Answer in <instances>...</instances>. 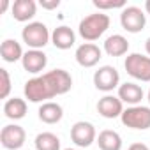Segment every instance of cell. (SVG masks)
<instances>
[{
  "mask_svg": "<svg viewBox=\"0 0 150 150\" xmlns=\"http://www.w3.org/2000/svg\"><path fill=\"white\" fill-rule=\"evenodd\" d=\"M72 88V76L65 69H53L25 83L23 94L30 103H48L57 96H64Z\"/></svg>",
  "mask_w": 150,
  "mask_h": 150,
  "instance_id": "6da1fadb",
  "label": "cell"
},
{
  "mask_svg": "<svg viewBox=\"0 0 150 150\" xmlns=\"http://www.w3.org/2000/svg\"><path fill=\"white\" fill-rule=\"evenodd\" d=\"M108 28H110V16L104 13H94L80 21L78 32L87 42H94L99 37H103Z\"/></svg>",
  "mask_w": 150,
  "mask_h": 150,
  "instance_id": "7a4b0ae2",
  "label": "cell"
},
{
  "mask_svg": "<svg viewBox=\"0 0 150 150\" xmlns=\"http://www.w3.org/2000/svg\"><path fill=\"white\" fill-rule=\"evenodd\" d=\"M21 39H23V42L30 50H42L50 42L51 34H50L48 27L42 21H32V23H28V25L23 27Z\"/></svg>",
  "mask_w": 150,
  "mask_h": 150,
  "instance_id": "3957f363",
  "label": "cell"
},
{
  "mask_svg": "<svg viewBox=\"0 0 150 150\" xmlns=\"http://www.w3.org/2000/svg\"><path fill=\"white\" fill-rule=\"evenodd\" d=\"M120 120L129 129L146 131V129H150V108L148 106H141V104L129 106V108L124 110Z\"/></svg>",
  "mask_w": 150,
  "mask_h": 150,
  "instance_id": "277c9868",
  "label": "cell"
},
{
  "mask_svg": "<svg viewBox=\"0 0 150 150\" xmlns=\"http://www.w3.org/2000/svg\"><path fill=\"white\" fill-rule=\"evenodd\" d=\"M124 67L131 78L138 81H145V83L150 81V57L141 55V53H131L127 55Z\"/></svg>",
  "mask_w": 150,
  "mask_h": 150,
  "instance_id": "5b68a950",
  "label": "cell"
},
{
  "mask_svg": "<svg viewBox=\"0 0 150 150\" xmlns=\"http://www.w3.org/2000/svg\"><path fill=\"white\" fill-rule=\"evenodd\" d=\"M120 25L129 34H138L146 25V14L136 6H127L120 13Z\"/></svg>",
  "mask_w": 150,
  "mask_h": 150,
  "instance_id": "8992f818",
  "label": "cell"
},
{
  "mask_svg": "<svg viewBox=\"0 0 150 150\" xmlns=\"http://www.w3.org/2000/svg\"><path fill=\"white\" fill-rule=\"evenodd\" d=\"M94 85L101 92H111L120 87V74L113 65H103L94 72Z\"/></svg>",
  "mask_w": 150,
  "mask_h": 150,
  "instance_id": "52a82bcc",
  "label": "cell"
},
{
  "mask_svg": "<svg viewBox=\"0 0 150 150\" xmlns=\"http://www.w3.org/2000/svg\"><path fill=\"white\" fill-rule=\"evenodd\" d=\"M25 139H27V132L18 124H7L0 131V143L7 150H21Z\"/></svg>",
  "mask_w": 150,
  "mask_h": 150,
  "instance_id": "ba28073f",
  "label": "cell"
},
{
  "mask_svg": "<svg viewBox=\"0 0 150 150\" xmlns=\"http://www.w3.org/2000/svg\"><path fill=\"white\" fill-rule=\"evenodd\" d=\"M71 139L72 143L80 148H88L94 141H97V132L94 124L80 120L71 127Z\"/></svg>",
  "mask_w": 150,
  "mask_h": 150,
  "instance_id": "9c48e42d",
  "label": "cell"
},
{
  "mask_svg": "<svg viewBox=\"0 0 150 150\" xmlns=\"http://www.w3.org/2000/svg\"><path fill=\"white\" fill-rule=\"evenodd\" d=\"M76 62L81 65V67H94L99 64V60L103 58V51L97 44L94 42H83L76 48Z\"/></svg>",
  "mask_w": 150,
  "mask_h": 150,
  "instance_id": "30bf717a",
  "label": "cell"
},
{
  "mask_svg": "<svg viewBox=\"0 0 150 150\" xmlns=\"http://www.w3.org/2000/svg\"><path fill=\"white\" fill-rule=\"evenodd\" d=\"M21 65L30 74H39L48 65V57L42 50H28L21 58Z\"/></svg>",
  "mask_w": 150,
  "mask_h": 150,
  "instance_id": "8fae6325",
  "label": "cell"
},
{
  "mask_svg": "<svg viewBox=\"0 0 150 150\" xmlns=\"http://www.w3.org/2000/svg\"><path fill=\"white\" fill-rule=\"evenodd\" d=\"M97 111L104 118H118L124 113V103L115 96H104L97 103Z\"/></svg>",
  "mask_w": 150,
  "mask_h": 150,
  "instance_id": "7c38bea8",
  "label": "cell"
},
{
  "mask_svg": "<svg viewBox=\"0 0 150 150\" xmlns=\"http://www.w3.org/2000/svg\"><path fill=\"white\" fill-rule=\"evenodd\" d=\"M145 92L139 85L132 83V81H127V83H122L118 87V99L124 103V104H129V106H138L143 99Z\"/></svg>",
  "mask_w": 150,
  "mask_h": 150,
  "instance_id": "4fadbf2b",
  "label": "cell"
},
{
  "mask_svg": "<svg viewBox=\"0 0 150 150\" xmlns=\"http://www.w3.org/2000/svg\"><path fill=\"white\" fill-rule=\"evenodd\" d=\"M51 42L55 48L58 50H71L76 42V34L71 27H65V25H60L53 30L51 34Z\"/></svg>",
  "mask_w": 150,
  "mask_h": 150,
  "instance_id": "5bb4252c",
  "label": "cell"
},
{
  "mask_svg": "<svg viewBox=\"0 0 150 150\" xmlns=\"http://www.w3.org/2000/svg\"><path fill=\"white\" fill-rule=\"evenodd\" d=\"M37 13V4L34 0H16L11 6V14L16 21H30Z\"/></svg>",
  "mask_w": 150,
  "mask_h": 150,
  "instance_id": "9a60e30c",
  "label": "cell"
},
{
  "mask_svg": "<svg viewBox=\"0 0 150 150\" xmlns=\"http://www.w3.org/2000/svg\"><path fill=\"white\" fill-rule=\"evenodd\" d=\"M39 120L48 124V125H53V124H58L64 117V110L58 103H53V101H48V103H42L39 111Z\"/></svg>",
  "mask_w": 150,
  "mask_h": 150,
  "instance_id": "2e32d148",
  "label": "cell"
},
{
  "mask_svg": "<svg viewBox=\"0 0 150 150\" xmlns=\"http://www.w3.org/2000/svg\"><path fill=\"white\" fill-rule=\"evenodd\" d=\"M104 51L110 57H122L129 51V41L120 34H113L104 41Z\"/></svg>",
  "mask_w": 150,
  "mask_h": 150,
  "instance_id": "e0dca14e",
  "label": "cell"
},
{
  "mask_svg": "<svg viewBox=\"0 0 150 150\" xmlns=\"http://www.w3.org/2000/svg\"><path fill=\"white\" fill-rule=\"evenodd\" d=\"M0 55H2V60L4 62H9V64H14L18 60L23 58V48L21 44L16 41V39H6L0 46Z\"/></svg>",
  "mask_w": 150,
  "mask_h": 150,
  "instance_id": "ac0fdd59",
  "label": "cell"
},
{
  "mask_svg": "<svg viewBox=\"0 0 150 150\" xmlns=\"http://www.w3.org/2000/svg\"><path fill=\"white\" fill-rule=\"evenodd\" d=\"M96 143L99 145L101 150H122V136L111 129L101 131Z\"/></svg>",
  "mask_w": 150,
  "mask_h": 150,
  "instance_id": "d6986e66",
  "label": "cell"
},
{
  "mask_svg": "<svg viewBox=\"0 0 150 150\" xmlns=\"http://www.w3.org/2000/svg\"><path fill=\"white\" fill-rule=\"evenodd\" d=\"M4 115L11 120H21L27 115V101L21 97H11L4 104Z\"/></svg>",
  "mask_w": 150,
  "mask_h": 150,
  "instance_id": "ffe728a7",
  "label": "cell"
},
{
  "mask_svg": "<svg viewBox=\"0 0 150 150\" xmlns=\"http://www.w3.org/2000/svg\"><path fill=\"white\" fill-rule=\"evenodd\" d=\"M35 150H60V138L50 131L39 132L35 136Z\"/></svg>",
  "mask_w": 150,
  "mask_h": 150,
  "instance_id": "44dd1931",
  "label": "cell"
},
{
  "mask_svg": "<svg viewBox=\"0 0 150 150\" xmlns=\"http://www.w3.org/2000/svg\"><path fill=\"white\" fill-rule=\"evenodd\" d=\"M92 4L99 9V13H104V11H110V9H124V7H127L125 0H94Z\"/></svg>",
  "mask_w": 150,
  "mask_h": 150,
  "instance_id": "7402d4cb",
  "label": "cell"
},
{
  "mask_svg": "<svg viewBox=\"0 0 150 150\" xmlns=\"http://www.w3.org/2000/svg\"><path fill=\"white\" fill-rule=\"evenodd\" d=\"M0 80H2V85H0V97L2 99H7L9 94H11V76L7 69H0Z\"/></svg>",
  "mask_w": 150,
  "mask_h": 150,
  "instance_id": "603a6c76",
  "label": "cell"
},
{
  "mask_svg": "<svg viewBox=\"0 0 150 150\" xmlns=\"http://www.w3.org/2000/svg\"><path fill=\"white\" fill-rule=\"evenodd\" d=\"M41 7L42 9H48V11H53V9H57L58 6H60V0H41Z\"/></svg>",
  "mask_w": 150,
  "mask_h": 150,
  "instance_id": "cb8c5ba5",
  "label": "cell"
},
{
  "mask_svg": "<svg viewBox=\"0 0 150 150\" xmlns=\"http://www.w3.org/2000/svg\"><path fill=\"white\" fill-rule=\"evenodd\" d=\"M127 150H150V148H148L145 143H132Z\"/></svg>",
  "mask_w": 150,
  "mask_h": 150,
  "instance_id": "d4e9b609",
  "label": "cell"
},
{
  "mask_svg": "<svg viewBox=\"0 0 150 150\" xmlns=\"http://www.w3.org/2000/svg\"><path fill=\"white\" fill-rule=\"evenodd\" d=\"M9 7V0H2V6H0V14H4Z\"/></svg>",
  "mask_w": 150,
  "mask_h": 150,
  "instance_id": "484cf974",
  "label": "cell"
},
{
  "mask_svg": "<svg viewBox=\"0 0 150 150\" xmlns=\"http://www.w3.org/2000/svg\"><path fill=\"white\" fill-rule=\"evenodd\" d=\"M145 50H146V53H148V57H150V37L145 41Z\"/></svg>",
  "mask_w": 150,
  "mask_h": 150,
  "instance_id": "4316f807",
  "label": "cell"
},
{
  "mask_svg": "<svg viewBox=\"0 0 150 150\" xmlns=\"http://www.w3.org/2000/svg\"><path fill=\"white\" fill-rule=\"evenodd\" d=\"M145 11H146V14H150V0L145 2Z\"/></svg>",
  "mask_w": 150,
  "mask_h": 150,
  "instance_id": "83f0119b",
  "label": "cell"
},
{
  "mask_svg": "<svg viewBox=\"0 0 150 150\" xmlns=\"http://www.w3.org/2000/svg\"><path fill=\"white\" fill-rule=\"evenodd\" d=\"M64 150H76V148H64Z\"/></svg>",
  "mask_w": 150,
  "mask_h": 150,
  "instance_id": "f1b7e54d",
  "label": "cell"
},
{
  "mask_svg": "<svg viewBox=\"0 0 150 150\" xmlns=\"http://www.w3.org/2000/svg\"><path fill=\"white\" fill-rule=\"evenodd\" d=\"M148 103H150V90H148Z\"/></svg>",
  "mask_w": 150,
  "mask_h": 150,
  "instance_id": "f546056e",
  "label": "cell"
}]
</instances>
